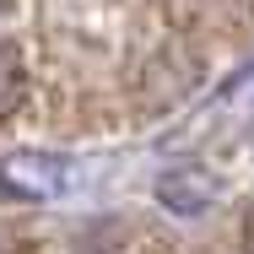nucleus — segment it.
<instances>
[{"label": "nucleus", "mask_w": 254, "mask_h": 254, "mask_svg": "<svg viewBox=\"0 0 254 254\" xmlns=\"http://www.w3.org/2000/svg\"><path fill=\"white\" fill-rule=\"evenodd\" d=\"M76 179V162L54 152H5L0 157V200H54Z\"/></svg>", "instance_id": "nucleus-1"}, {"label": "nucleus", "mask_w": 254, "mask_h": 254, "mask_svg": "<svg viewBox=\"0 0 254 254\" xmlns=\"http://www.w3.org/2000/svg\"><path fill=\"white\" fill-rule=\"evenodd\" d=\"M216 195H222V184L200 162H179V168H168L157 179V200L168 205L173 216H200L205 205H216Z\"/></svg>", "instance_id": "nucleus-2"}, {"label": "nucleus", "mask_w": 254, "mask_h": 254, "mask_svg": "<svg viewBox=\"0 0 254 254\" xmlns=\"http://www.w3.org/2000/svg\"><path fill=\"white\" fill-rule=\"evenodd\" d=\"M22 87H27V70H22V49L0 38V119L22 103Z\"/></svg>", "instance_id": "nucleus-3"}, {"label": "nucleus", "mask_w": 254, "mask_h": 254, "mask_svg": "<svg viewBox=\"0 0 254 254\" xmlns=\"http://www.w3.org/2000/svg\"><path fill=\"white\" fill-rule=\"evenodd\" d=\"M0 5H5V0H0Z\"/></svg>", "instance_id": "nucleus-4"}, {"label": "nucleus", "mask_w": 254, "mask_h": 254, "mask_svg": "<svg viewBox=\"0 0 254 254\" xmlns=\"http://www.w3.org/2000/svg\"><path fill=\"white\" fill-rule=\"evenodd\" d=\"M0 254H5V249H0Z\"/></svg>", "instance_id": "nucleus-5"}]
</instances>
